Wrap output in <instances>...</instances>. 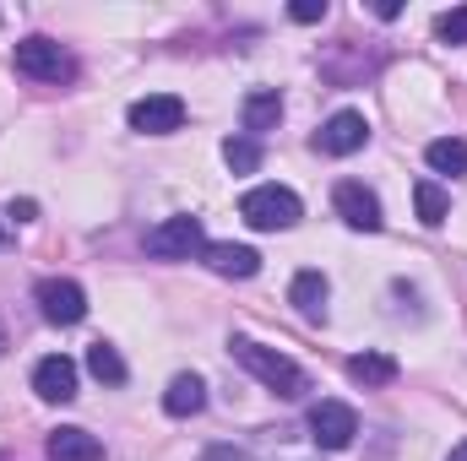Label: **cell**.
Returning a JSON list of instances; mask_svg holds the SVG:
<instances>
[{
    "label": "cell",
    "instance_id": "cell-7",
    "mask_svg": "<svg viewBox=\"0 0 467 461\" xmlns=\"http://www.w3.org/2000/svg\"><path fill=\"white\" fill-rule=\"evenodd\" d=\"M353 435H358V413L348 402H316L310 407V440L321 451H348Z\"/></svg>",
    "mask_w": 467,
    "mask_h": 461
},
{
    "label": "cell",
    "instance_id": "cell-25",
    "mask_svg": "<svg viewBox=\"0 0 467 461\" xmlns=\"http://www.w3.org/2000/svg\"><path fill=\"white\" fill-rule=\"evenodd\" d=\"M446 461H467V440H462V446H451V456H446Z\"/></svg>",
    "mask_w": 467,
    "mask_h": 461
},
{
    "label": "cell",
    "instance_id": "cell-24",
    "mask_svg": "<svg viewBox=\"0 0 467 461\" xmlns=\"http://www.w3.org/2000/svg\"><path fill=\"white\" fill-rule=\"evenodd\" d=\"M202 461H244V451H234V446H207Z\"/></svg>",
    "mask_w": 467,
    "mask_h": 461
},
{
    "label": "cell",
    "instance_id": "cell-9",
    "mask_svg": "<svg viewBox=\"0 0 467 461\" xmlns=\"http://www.w3.org/2000/svg\"><path fill=\"white\" fill-rule=\"evenodd\" d=\"M364 141H369V119L358 115V109H337V115L316 130V147H321L327 158H353Z\"/></svg>",
    "mask_w": 467,
    "mask_h": 461
},
{
    "label": "cell",
    "instance_id": "cell-8",
    "mask_svg": "<svg viewBox=\"0 0 467 461\" xmlns=\"http://www.w3.org/2000/svg\"><path fill=\"white\" fill-rule=\"evenodd\" d=\"M332 207H337V218L358 233H380V196L369 190V185H358V179H343L337 190H332Z\"/></svg>",
    "mask_w": 467,
    "mask_h": 461
},
{
    "label": "cell",
    "instance_id": "cell-10",
    "mask_svg": "<svg viewBox=\"0 0 467 461\" xmlns=\"http://www.w3.org/2000/svg\"><path fill=\"white\" fill-rule=\"evenodd\" d=\"M33 391H38L44 402H71V396H77V364H71L66 353L38 358V364H33Z\"/></svg>",
    "mask_w": 467,
    "mask_h": 461
},
{
    "label": "cell",
    "instance_id": "cell-4",
    "mask_svg": "<svg viewBox=\"0 0 467 461\" xmlns=\"http://www.w3.org/2000/svg\"><path fill=\"white\" fill-rule=\"evenodd\" d=\"M11 60H16V71L33 77V82H71V77H77V60H71L55 38H44V33L22 38V44L11 49Z\"/></svg>",
    "mask_w": 467,
    "mask_h": 461
},
{
    "label": "cell",
    "instance_id": "cell-23",
    "mask_svg": "<svg viewBox=\"0 0 467 461\" xmlns=\"http://www.w3.org/2000/svg\"><path fill=\"white\" fill-rule=\"evenodd\" d=\"M5 218H11V223H33V218H38V201H27V196H22V201H11V207H5Z\"/></svg>",
    "mask_w": 467,
    "mask_h": 461
},
{
    "label": "cell",
    "instance_id": "cell-19",
    "mask_svg": "<svg viewBox=\"0 0 467 461\" xmlns=\"http://www.w3.org/2000/svg\"><path fill=\"white\" fill-rule=\"evenodd\" d=\"M88 374L104 380V385H125V358L109 343H93L88 347Z\"/></svg>",
    "mask_w": 467,
    "mask_h": 461
},
{
    "label": "cell",
    "instance_id": "cell-3",
    "mask_svg": "<svg viewBox=\"0 0 467 461\" xmlns=\"http://www.w3.org/2000/svg\"><path fill=\"white\" fill-rule=\"evenodd\" d=\"M202 250H207V233H202V218H191V212H174L158 229H147V255L152 261H191Z\"/></svg>",
    "mask_w": 467,
    "mask_h": 461
},
{
    "label": "cell",
    "instance_id": "cell-22",
    "mask_svg": "<svg viewBox=\"0 0 467 461\" xmlns=\"http://www.w3.org/2000/svg\"><path fill=\"white\" fill-rule=\"evenodd\" d=\"M288 16H294V22H321V16H327V0H294Z\"/></svg>",
    "mask_w": 467,
    "mask_h": 461
},
{
    "label": "cell",
    "instance_id": "cell-26",
    "mask_svg": "<svg viewBox=\"0 0 467 461\" xmlns=\"http://www.w3.org/2000/svg\"><path fill=\"white\" fill-rule=\"evenodd\" d=\"M0 353H5V332H0Z\"/></svg>",
    "mask_w": 467,
    "mask_h": 461
},
{
    "label": "cell",
    "instance_id": "cell-21",
    "mask_svg": "<svg viewBox=\"0 0 467 461\" xmlns=\"http://www.w3.org/2000/svg\"><path fill=\"white\" fill-rule=\"evenodd\" d=\"M435 33H441V44H467V5L441 11V16H435Z\"/></svg>",
    "mask_w": 467,
    "mask_h": 461
},
{
    "label": "cell",
    "instance_id": "cell-1",
    "mask_svg": "<svg viewBox=\"0 0 467 461\" xmlns=\"http://www.w3.org/2000/svg\"><path fill=\"white\" fill-rule=\"evenodd\" d=\"M229 353L266 385V391H277L283 402H299L305 391H310V374L288 358V353H277V347H266V343H250V337H234Z\"/></svg>",
    "mask_w": 467,
    "mask_h": 461
},
{
    "label": "cell",
    "instance_id": "cell-5",
    "mask_svg": "<svg viewBox=\"0 0 467 461\" xmlns=\"http://www.w3.org/2000/svg\"><path fill=\"white\" fill-rule=\"evenodd\" d=\"M33 299H38V315H44L49 326H77V321L88 315V293H82V282H71V277H44V282L33 288Z\"/></svg>",
    "mask_w": 467,
    "mask_h": 461
},
{
    "label": "cell",
    "instance_id": "cell-18",
    "mask_svg": "<svg viewBox=\"0 0 467 461\" xmlns=\"http://www.w3.org/2000/svg\"><path fill=\"white\" fill-rule=\"evenodd\" d=\"M413 207H419V223H424V229H441V223L451 218V196H446L435 179H419V185H413Z\"/></svg>",
    "mask_w": 467,
    "mask_h": 461
},
{
    "label": "cell",
    "instance_id": "cell-14",
    "mask_svg": "<svg viewBox=\"0 0 467 461\" xmlns=\"http://www.w3.org/2000/svg\"><path fill=\"white\" fill-rule=\"evenodd\" d=\"M207 407V380L202 374H174L169 391H163V413L169 418H196Z\"/></svg>",
    "mask_w": 467,
    "mask_h": 461
},
{
    "label": "cell",
    "instance_id": "cell-27",
    "mask_svg": "<svg viewBox=\"0 0 467 461\" xmlns=\"http://www.w3.org/2000/svg\"><path fill=\"white\" fill-rule=\"evenodd\" d=\"M0 244H5V229H0Z\"/></svg>",
    "mask_w": 467,
    "mask_h": 461
},
{
    "label": "cell",
    "instance_id": "cell-12",
    "mask_svg": "<svg viewBox=\"0 0 467 461\" xmlns=\"http://www.w3.org/2000/svg\"><path fill=\"white\" fill-rule=\"evenodd\" d=\"M327 299H332V282L321 277V271H299L294 282H288V304L305 315V321H327Z\"/></svg>",
    "mask_w": 467,
    "mask_h": 461
},
{
    "label": "cell",
    "instance_id": "cell-16",
    "mask_svg": "<svg viewBox=\"0 0 467 461\" xmlns=\"http://www.w3.org/2000/svg\"><path fill=\"white\" fill-rule=\"evenodd\" d=\"M397 374H402V364H397L391 353H353L348 358V380L353 385H369V391H375V385H391Z\"/></svg>",
    "mask_w": 467,
    "mask_h": 461
},
{
    "label": "cell",
    "instance_id": "cell-11",
    "mask_svg": "<svg viewBox=\"0 0 467 461\" xmlns=\"http://www.w3.org/2000/svg\"><path fill=\"white\" fill-rule=\"evenodd\" d=\"M202 261H207L218 277H255V271H261V255H255L250 244H234V239H207Z\"/></svg>",
    "mask_w": 467,
    "mask_h": 461
},
{
    "label": "cell",
    "instance_id": "cell-20",
    "mask_svg": "<svg viewBox=\"0 0 467 461\" xmlns=\"http://www.w3.org/2000/svg\"><path fill=\"white\" fill-rule=\"evenodd\" d=\"M261 158H266V152H261L255 136H229V141H223V163H229L234 174H255Z\"/></svg>",
    "mask_w": 467,
    "mask_h": 461
},
{
    "label": "cell",
    "instance_id": "cell-13",
    "mask_svg": "<svg viewBox=\"0 0 467 461\" xmlns=\"http://www.w3.org/2000/svg\"><path fill=\"white\" fill-rule=\"evenodd\" d=\"M239 119H244V136H266V130H277V119H283V93L277 87H255L244 104H239Z\"/></svg>",
    "mask_w": 467,
    "mask_h": 461
},
{
    "label": "cell",
    "instance_id": "cell-17",
    "mask_svg": "<svg viewBox=\"0 0 467 461\" xmlns=\"http://www.w3.org/2000/svg\"><path fill=\"white\" fill-rule=\"evenodd\" d=\"M424 163L435 169V174H467V141L462 136H435L430 147H424Z\"/></svg>",
    "mask_w": 467,
    "mask_h": 461
},
{
    "label": "cell",
    "instance_id": "cell-15",
    "mask_svg": "<svg viewBox=\"0 0 467 461\" xmlns=\"http://www.w3.org/2000/svg\"><path fill=\"white\" fill-rule=\"evenodd\" d=\"M49 461H104V440L66 424V429L49 435Z\"/></svg>",
    "mask_w": 467,
    "mask_h": 461
},
{
    "label": "cell",
    "instance_id": "cell-2",
    "mask_svg": "<svg viewBox=\"0 0 467 461\" xmlns=\"http://www.w3.org/2000/svg\"><path fill=\"white\" fill-rule=\"evenodd\" d=\"M239 218L255 233H283L305 218V207H299V196L288 185H255V190L239 196Z\"/></svg>",
    "mask_w": 467,
    "mask_h": 461
},
{
    "label": "cell",
    "instance_id": "cell-6",
    "mask_svg": "<svg viewBox=\"0 0 467 461\" xmlns=\"http://www.w3.org/2000/svg\"><path fill=\"white\" fill-rule=\"evenodd\" d=\"M130 130H141V136H174L180 125H185V98H174V93H147V98H136L130 109Z\"/></svg>",
    "mask_w": 467,
    "mask_h": 461
}]
</instances>
